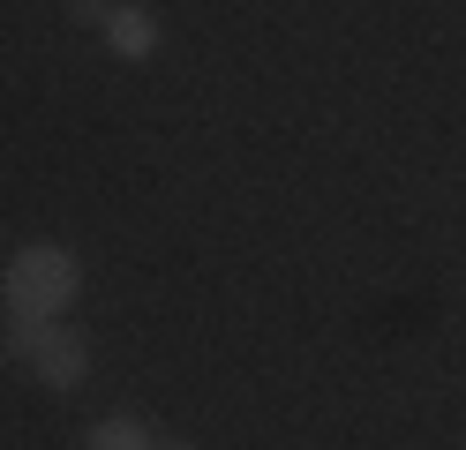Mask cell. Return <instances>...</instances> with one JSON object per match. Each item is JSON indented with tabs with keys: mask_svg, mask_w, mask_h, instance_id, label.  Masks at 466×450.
<instances>
[{
	"mask_svg": "<svg viewBox=\"0 0 466 450\" xmlns=\"http://www.w3.org/2000/svg\"><path fill=\"white\" fill-rule=\"evenodd\" d=\"M83 293V263L76 248L61 240H31V248H15L8 270H0V300H8V315H31V323H61Z\"/></svg>",
	"mask_w": 466,
	"mask_h": 450,
	"instance_id": "1",
	"label": "cell"
},
{
	"mask_svg": "<svg viewBox=\"0 0 466 450\" xmlns=\"http://www.w3.org/2000/svg\"><path fill=\"white\" fill-rule=\"evenodd\" d=\"M113 8H121V0H113Z\"/></svg>",
	"mask_w": 466,
	"mask_h": 450,
	"instance_id": "8",
	"label": "cell"
},
{
	"mask_svg": "<svg viewBox=\"0 0 466 450\" xmlns=\"http://www.w3.org/2000/svg\"><path fill=\"white\" fill-rule=\"evenodd\" d=\"M83 450H158V443L143 435L136 420H98V428H91V443H83Z\"/></svg>",
	"mask_w": 466,
	"mask_h": 450,
	"instance_id": "5",
	"label": "cell"
},
{
	"mask_svg": "<svg viewBox=\"0 0 466 450\" xmlns=\"http://www.w3.org/2000/svg\"><path fill=\"white\" fill-rule=\"evenodd\" d=\"M158 450H196V443H181V435H173V443H158Z\"/></svg>",
	"mask_w": 466,
	"mask_h": 450,
	"instance_id": "7",
	"label": "cell"
},
{
	"mask_svg": "<svg viewBox=\"0 0 466 450\" xmlns=\"http://www.w3.org/2000/svg\"><path fill=\"white\" fill-rule=\"evenodd\" d=\"M98 45H106L113 60H128V68H143V60L158 53V15H151V8H136V0H121V8H106Z\"/></svg>",
	"mask_w": 466,
	"mask_h": 450,
	"instance_id": "3",
	"label": "cell"
},
{
	"mask_svg": "<svg viewBox=\"0 0 466 450\" xmlns=\"http://www.w3.org/2000/svg\"><path fill=\"white\" fill-rule=\"evenodd\" d=\"M46 330H53V323H31V315H8V330H0V353H8L15 368H31V360H38V345H46Z\"/></svg>",
	"mask_w": 466,
	"mask_h": 450,
	"instance_id": "4",
	"label": "cell"
},
{
	"mask_svg": "<svg viewBox=\"0 0 466 450\" xmlns=\"http://www.w3.org/2000/svg\"><path fill=\"white\" fill-rule=\"evenodd\" d=\"M31 375L46 390H83V375H91V338L68 330V323H53L46 345H38V360H31Z\"/></svg>",
	"mask_w": 466,
	"mask_h": 450,
	"instance_id": "2",
	"label": "cell"
},
{
	"mask_svg": "<svg viewBox=\"0 0 466 450\" xmlns=\"http://www.w3.org/2000/svg\"><path fill=\"white\" fill-rule=\"evenodd\" d=\"M113 0H68V23H106Z\"/></svg>",
	"mask_w": 466,
	"mask_h": 450,
	"instance_id": "6",
	"label": "cell"
}]
</instances>
